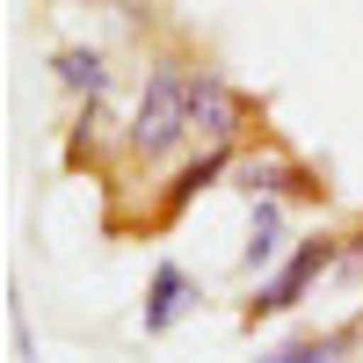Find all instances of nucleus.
<instances>
[{
  "label": "nucleus",
  "instance_id": "f257e3e1",
  "mask_svg": "<svg viewBox=\"0 0 363 363\" xmlns=\"http://www.w3.org/2000/svg\"><path fill=\"white\" fill-rule=\"evenodd\" d=\"M131 153L138 160H167L182 138H189V66L182 58H160L153 73H145V95L131 109Z\"/></svg>",
  "mask_w": 363,
  "mask_h": 363
},
{
  "label": "nucleus",
  "instance_id": "f03ea898",
  "mask_svg": "<svg viewBox=\"0 0 363 363\" xmlns=\"http://www.w3.org/2000/svg\"><path fill=\"white\" fill-rule=\"evenodd\" d=\"M342 262V240H327V233H313V240H298V247L277 262V277H262V291L247 298V327H262V320H277V313H291L298 298H306L327 269Z\"/></svg>",
  "mask_w": 363,
  "mask_h": 363
},
{
  "label": "nucleus",
  "instance_id": "7ed1b4c3",
  "mask_svg": "<svg viewBox=\"0 0 363 363\" xmlns=\"http://www.w3.org/2000/svg\"><path fill=\"white\" fill-rule=\"evenodd\" d=\"M240 131H247V95H240L225 73L189 66V138L203 153H233Z\"/></svg>",
  "mask_w": 363,
  "mask_h": 363
},
{
  "label": "nucleus",
  "instance_id": "20e7f679",
  "mask_svg": "<svg viewBox=\"0 0 363 363\" xmlns=\"http://www.w3.org/2000/svg\"><path fill=\"white\" fill-rule=\"evenodd\" d=\"M196 306V284H189V269H182V262H160L153 269V284H145V335H167V327L182 320V313H189Z\"/></svg>",
  "mask_w": 363,
  "mask_h": 363
},
{
  "label": "nucleus",
  "instance_id": "39448f33",
  "mask_svg": "<svg viewBox=\"0 0 363 363\" xmlns=\"http://www.w3.org/2000/svg\"><path fill=\"white\" fill-rule=\"evenodd\" d=\"M233 174H240V189H247V196H320V182H313L306 167H291V160H277V153H255V160H233Z\"/></svg>",
  "mask_w": 363,
  "mask_h": 363
},
{
  "label": "nucleus",
  "instance_id": "423d86ee",
  "mask_svg": "<svg viewBox=\"0 0 363 363\" xmlns=\"http://www.w3.org/2000/svg\"><path fill=\"white\" fill-rule=\"evenodd\" d=\"M356 342H363V320L335 327V335H306V342H284V349H269V356H255V363H342Z\"/></svg>",
  "mask_w": 363,
  "mask_h": 363
},
{
  "label": "nucleus",
  "instance_id": "0eeeda50",
  "mask_svg": "<svg viewBox=\"0 0 363 363\" xmlns=\"http://www.w3.org/2000/svg\"><path fill=\"white\" fill-rule=\"evenodd\" d=\"M51 73L66 80L73 95H87V102H102V95H109V66H102V51H80V44H73V51H58V58H51Z\"/></svg>",
  "mask_w": 363,
  "mask_h": 363
},
{
  "label": "nucleus",
  "instance_id": "6e6552de",
  "mask_svg": "<svg viewBox=\"0 0 363 363\" xmlns=\"http://www.w3.org/2000/svg\"><path fill=\"white\" fill-rule=\"evenodd\" d=\"M218 174H233V153H196L189 167H182V174L167 182V196H160V218H174V211L189 203V196L203 189V182H218Z\"/></svg>",
  "mask_w": 363,
  "mask_h": 363
},
{
  "label": "nucleus",
  "instance_id": "1a4fd4ad",
  "mask_svg": "<svg viewBox=\"0 0 363 363\" xmlns=\"http://www.w3.org/2000/svg\"><path fill=\"white\" fill-rule=\"evenodd\" d=\"M277 247H284V211H277V196H262L255 233H247V247H240V262H247V269H269V262H277Z\"/></svg>",
  "mask_w": 363,
  "mask_h": 363
},
{
  "label": "nucleus",
  "instance_id": "9d476101",
  "mask_svg": "<svg viewBox=\"0 0 363 363\" xmlns=\"http://www.w3.org/2000/svg\"><path fill=\"white\" fill-rule=\"evenodd\" d=\"M342 262H363V233H356V240H349V247H342Z\"/></svg>",
  "mask_w": 363,
  "mask_h": 363
}]
</instances>
